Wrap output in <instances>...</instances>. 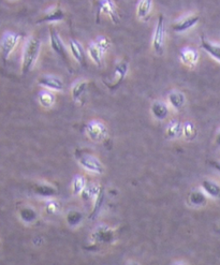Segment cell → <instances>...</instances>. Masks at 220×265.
<instances>
[{
	"label": "cell",
	"mask_w": 220,
	"mask_h": 265,
	"mask_svg": "<svg viewBox=\"0 0 220 265\" xmlns=\"http://www.w3.org/2000/svg\"><path fill=\"white\" fill-rule=\"evenodd\" d=\"M40 48L41 41L37 37L31 36L26 40L23 55H22V73L24 75L29 73L31 69L35 67L38 57H39Z\"/></svg>",
	"instance_id": "obj_1"
},
{
	"label": "cell",
	"mask_w": 220,
	"mask_h": 265,
	"mask_svg": "<svg viewBox=\"0 0 220 265\" xmlns=\"http://www.w3.org/2000/svg\"><path fill=\"white\" fill-rule=\"evenodd\" d=\"M76 159L82 168L87 172L101 175L104 172V167L102 162L96 156L88 153L76 152Z\"/></svg>",
	"instance_id": "obj_2"
},
{
	"label": "cell",
	"mask_w": 220,
	"mask_h": 265,
	"mask_svg": "<svg viewBox=\"0 0 220 265\" xmlns=\"http://www.w3.org/2000/svg\"><path fill=\"white\" fill-rule=\"evenodd\" d=\"M21 37V34L13 31H7L2 35L1 40H0V52H1L3 62H7L11 53L13 52L15 46L18 45Z\"/></svg>",
	"instance_id": "obj_3"
},
{
	"label": "cell",
	"mask_w": 220,
	"mask_h": 265,
	"mask_svg": "<svg viewBox=\"0 0 220 265\" xmlns=\"http://www.w3.org/2000/svg\"><path fill=\"white\" fill-rule=\"evenodd\" d=\"M166 44V25L163 15H159L153 36V48L157 54H162Z\"/></svg>",
	"instance_id": "obj_4"
},
{
	"label": "cell",
	"mask_w": 220,
	"mask_h": 265,
	"mask_svg": "<svg viewBox=\"0 0 220 265\" xmlns=\"http://www.w3.org/2000/svg\"><path fill=\"white\" fill-rule=\"evenodd\" d=\"M88 139L93 142H102L108 136V128L99 120H91L85 127Z\"/></svg>",
	"instance_id": "obj_5"
},
{
	"label": "cell",
	"mask_w": 220,
	"mask_h": 265,
	"mask_svg": "<svg viewBox=\"0 0 220 265\" xmlns=\"http://www.w3.org/2000/svg\"><path fill=\"white\" fill-rule=\"evenodd\" d=\"M128 68H129V65L126 60H120V62L115 66L111 81H106V84L110 89H112V90L117 89L119 85L124 82L126 75H127Z\"/></svg>",
	"instance_id": "obj_6"
},
{
	"label": "cell",
	"mask_w": 220,
	"mask_h": 265,
	"mask_svg": "<svg viewBox=\"0 0 220 265\" xmlns=\"http://www.w3.org/2000/svg\"><path fill=\"white\" fill-rule=\"evenodd\" d=\"M49 43H51V47L54 51V53L57 54L65 63H68L67 47H66L65 43L62 40V38L59 37L58 32L54 28L49 29Z\"/></svg>",
	"instance_id": "obj_7"
},
{
	"label": "cell",
	"mask_w": 220,
	"mask_h": 265,
	"mask_svg": "<svg viewBox=\"0 0 220 265\" xmlns=\"http://www.w3.org/2000/svg\"><path fill=\"white\" fill-rule=\"evenodd\" d=\"M200 21V16L198 14H187L181 16L180 19L175 22L172 26V29L175 32H185L195 27Z\"/></svg>",
	"instance_id": "obj_8"
},
{
	"label": "cell",
	"mask_w": 220,
	"mask_h": 265,
	"mask_svg": "<svg viewBox=\"0 0 220 265\" xmlns=\"http://www.w3.org/2000/svg\"><path fill=\"white\" fill-rule=\"evenodd\" d=\"M97 18L99 22V16L101 13L107 14L110 16V19L112 20L114 24H117L119 22V16L116 11V7H115L114 1H109V0H104V1H97Z\"/></svg>",
	"instance_id": "obj_9"
},
{
	"label": "cell",
	"mask_w": 220,
	"mask_h": 265,
	"mask_svg": "<svg viewBox=\"0 0 220 265\" xmlns=\"http://www.w3.org/2000/svg\"><path fill=\"white\" fill-rule=\"evenodd\" d=\"M92 240L102 244H109L114 240V231L106 224H100L93 230L91 234Z\"/></svg>",
	"instance_id": "obj_10"
},
{
	"label": "cell",
	"mask_w": 220,
	"mask_h": 265,
	"mask_svg": "<svg viewBox=\"0 0 220 265\" xmlns=\"http://www.w3.org/2000/svg\"><path fill=\"white\" fill-rule=\"evenodd\" d=\"M199 57H200L199 52H198L196 48L190 46L181 48L179 52L180 62L185 66H187L188 68H195L198 62H199Z\"/></svg>",
	"instance_id": "obj_11"
},
{
	"label": "cell",
	"mask_w": 220,
	"mask_h": 265,
	"mask_svg": "<svg viewBox=\"0 0 220 265\" xmlns=\"http://www.w3.org/2000/svg\"><path fill=\"white\" fill-rule=\"evenodd\" d=\"M38 84L48 90L54 91H63L65 88L64 82L56 75H42L38 80Z\"/></svg>",
	"instance_id": "obj_12"
},
{
	"label": "cell",
	"mask_w": 220,
	"mask_h": 265,
	"mask_svg": "<svg viewBox=\"0 0 220 265\" xmlns=\"http://www.w3.org/2000/svg\"><path fill=\"white\" fill-rule=\"evenodd\" d=\"M69 48L71 55H72V57L76 62H78L82 67H86V53L84 51V47L82 46V44L76 40H70Z\"/></svg>",
	"instance_id": "obj_13"
},
{
	"label": "cell",
	"mask_w": 220,
	"mask_h": 265,
	"mask_svg": "<svg viewBox=\"0 0 220 265\" xmlns=\"http://www.w3.org/2000/svg\"><path fill=\"white\" fill-rule=\"evenodd\" d=\"M151 112L154 118H156L157 120H163L168 117L170 110L166 102L161 100H156L152 103Z\"/></svg>",
	"instance_id": "obj_14"
},
{
	"label": "cell",
	"mask_w": 220,
	"mask_h": 265,
	"mask_svg": "<svg viewBox=\"0 0 220 265\" xmlns=\"http://www.w3.org/2000/svg\"><path fill=\"white\" fill-rule=\"evenodd\" d=\"M208 197L205 192L200 189H194L189 192L188 195V204L192 207H202L206 205Z\"/></svg>",
	"instance_id": "obj_15"
},
{
	"label": "cell",
	"mask_w": 220,
	"mask_h": 265,
	"mask_svg": "<svg viewBox=\"0 0 220 265\" xmlns=\"http://www.w3.org/2000/svg\"><path fill=\"white\" fill-rule=\"evenodd\" d=\"M201 189L205 192L208 198L220 199V184L215 180L210 178L203 179L201 183Z\"/></svg>",
	"instance_id": "obj_16"
},
{
	"label": "cell",
	"mask_w": 220,
	"mask_h": 265,
	"mask_svg": "<svg viewBox=\"0 0 220 265\" xmlns=\"http://www.w3.org/2000/svg\"><path fill=\"white\" fill-rule=\"evenodd\" d=\"M65 19V12L60 7H52L42 18L37 22V24L40 23H53V22H59Z\"/></svg>",
	"instance_id": "obj_17"
},
{
	"label": "cell",
	"mask_w": 220,
	"mask_h": 265,
	"mask_svg": "<svg viewBox=\"0 0 220 265\" xmlns=\"http://www.w3.org/2000/svg\"><path fill=\"white\" fill-rule=\"evenodd\" d=\"M183 127L184 124H181L178 119H172L168 124L164 133L170 140L178 139V137L183 136Z\"/></svg>",
	"instance_id": "obj_18"
},
{
	"label": "cell",
	"mask_w": 220,
	"mask_h": 265,
	"mask_svg": "<svg viewBox=\"0 0 220 265\" xmlns=\"http://www.w3.org/2000/svg\"><path fill=\"white\" fill-rule=\"evenodd\" d=\"M201 47L220 64V43H214L206 40L204 37H201Z\"/></svg>",
	"instance_id": "obj_19"
},
{
	"label": "cell",
	"mask_w": 220,
	"mask_h": 265,
	"mask_svg": "<svg viewBox=\"0 0 220 265\" xmlns=\"http://www.w3.org/2000/svg\"><path fill=\"white\" fill-rule=\"evenodd\" d=\"M35 193L38 196L43 197V198H53L56 196L57 188L54 185L46 183V181H41V183H38L35 185Z\"/></svg>",
	"instance_id": "obj_20"
},
{
	"label": "cell",
	"mask_w": 220,
	"mask_h": 265,
	"mask_svg": "<svg viewBox=\"0 0 220 265\" xmlns=\"http://www.w3.org/2000/svg\"><path fill=\"white\" fill-rule=\"evenodd\" d=\"M168 102L174 110H180L185 106L186 97H185L183 91L174 89V90L169 92Z\"/></svg>",
	"instance_id": "obj_21"
},
{
	"label": "cell",
	"mask_w": 220,
	"mask_h": 265,
	"mask_svg": "<svg viewBox=\"0 0 220 265\" xmlns=\"http://www.w3.org/2000/svg\"><path fill=\"white\" fill-rule=\"evenodd\" d=\"M87 85H88L87 81L80 80L78 82H75L72 87H71V96H72L74 102L76 103L81 102L82 98H83L87 90Z\"/></svg>",
	"instance_id": "obj_22"
},
{
	"label": "cell",
	"mask_w": 220,
	"mask_h": 265,
	"mask_svg": "<svg viewBox=\"0 0 220 265\" xmlns=\"http://www.w3.org/2000/svg\"><path fill=\"white\" fill-rule=\"evenodd\" d=\"M19 216H20V219L22 220V221L27 223V224H30V223H34L37 220L38 213L34 207L26 205L20 209Z\"/></svg>",
	"instance_id": "obj_23"
},
{
	"label": "cell",
	"mask_w": 220,
	"mask_h": 265,
	"mask_svg": "<svg viewBox=\"0 0 220 265\" xmlns=\"http://www.w3.org/2000/svg\"><path fill=\"white\" fill-rule=\"evenodd\" d=\"M153 1L152 0H141L137 2L136 7V15L137 18L142 21H146L150 18V14L152 12Z\"/></svg>",
	"instance_id": "obj_24"
},
{
	"label": "cell",
	"mask_w": 220,
	"mask_h": 265,
	"mask_svg": "<svg viewBox=\"0 0 220 265\" xmlns=\"http://www.w3.org/2000/svg\"><path fill=\"white\" fill-rule=\"evenodd\" d=\"M87 54L89 58L92 60V63L97 65L98 67H101L102 66V57H103V52L99 48L95 42H90L87 46Z\"/></svg>",
	"instance_id": "obj_25"
},
{
	"label": "cell",
	"mask_w": 220,
	"mask_h": 265,
	"mask_svg": "<svg viewBox=\"0 0 220 265\" xmlns=\"http://www.w3.org/2000/svg\"><path fill=\"white\" fill-rule=\"evenodd\" d=\"M103 190L102 187L98 184H87L86 188L84 191L81 193V198L83 200H95V199L99 196V193Z\"/></svg>",
	"instance_id": "obj_26"
},
{
	"label": "cell",
	"mask_w": 220,
	"mask_h": 265,
	"mask_svg": "<svg viewBox=\"0 0 220 265\" xmlns=\"http://www.w3.org/2000/svg\"><path fill=\"white\" fill-rule=\"evenodd\" d=\"M87 183L86 179L83 175H75L72 181H71V190H72V193L74 196H81V193L84 191L86 188Z\"/></svg>",
	"instance_id": "obj_27"
},
{
	"label": "cell",
	"mask_w": 220,
	"mask_h": 265,
	"mask_svg": "<svg viewBox=\"0 0 220 265\" xmlns=\"http://www.w3.org/2000/svg\"><path fill=\"white\" fill-rule=\"evenodd\" d=\"M183 136L187 141H194L198 136V129L192 121H186V123H184Z\"/></svg>",
	"instance_id": "obj_28"
},
{
	"label": "cell",
	"mask_w": 220,
	"mask_h": 265,
	"mask_svg": "<svg viewBox=\"0 0 220 265\" xmlns=\"http://www.w3.org/2000/svg\"><path fill=\"white\" fill-rule=\"evenodd\" d=\"M38 101L40 102L43 108H51L55 102V96L51 91L42 90L38 95Z\"/></svg>",
	"instance_id": "obj_29"
},
{
	"label": "cell",
	"mask_w": 220,
	"mask_h": 265,
	"mask_svg": "<svg viewBox=\"0 0 220 265\" xmlns=\"http://www.w3.org/2000/svg\"><path fill=\"white\" fill-rule=\"evenodd\" d=\"M83 214L79 211H70L67 214V217H66V220H67V222L71 227H76V225L81 224V222L83 221Z\"/></svg>",
	"instance_id": "obj_30"
},
{
	"label": "cell",
	"mask_w": 220,
	"mask_h": 265,
	"mask_svg": "<svg viewBox=\"0 0 220 265\" xmlns=\"http://www.w3.org/2000/svg\"><path fill=\"white\" fill-rule=\"evenodd\" d=\"M103 201H104V191L102 190L100 193H99V196L95 199V200H93V208L90 215V218H95L98 215V213L100 212Z\"/></svg>",
	"instance_id": "obj_31"
},
{
	"label": "cell",
	"mask_w": 220,
	"mask_h": 265,
	"mask_svg": "<svg viewBox=\"0 0 220 265\" xmlns=\"http://www.w3.org/2000/svg\"><path fill=\"white\" fill-rule=\"evenodd\" d=\"M60 203L54 199H51L45 203V212L48 215H57L60 212Z\"/></svg>",
	"instance_id": "obj_32"
},
{
	"label": "cell",
	"mask_w": 220,
	"mask_h": 265,
	"mask_svg": "<svg viewBox=\"0 0 220 265\" xmlns=\"http://www.w3.org/2000/svg\"><path fill=\"white\" fill-rule=\"evenodd\" d=\"M93 42H95L96 45L101 49V51L103 52V54L106 53L110 47H111V41H110L109 39L107 37H104V36L98 37L96 39V41H93Z\"/></svg>",
	"instance_id": "obj_33"
},
{
	"label": "cell",
	"mask_w": 220,
	"mask_h": 265,
	"mask_svg": "<svg viewBox=\"0 0 220 265\" xmlns=\"http://www.w3.org/2000/svg\"><path fill=\"white\" fill-rule=\"evenodd\" d=\"M211 164L220 173V161H213L211 162Z\"/></svg>",
	"instance_id": "obj_34"
},
{
	"label": "cell",
	"mask_w": 220,
	"mask_h": 265,
	"mask_svg": "<svg viewBox=\"0 0 220 265\" xmlns=\"http://www.w3.org/2000/svg\"><path fill=\"white\" fill-rule=\"evenodd\" d=\"M172 265H190V263L186 262V261H181V260H179V261H175V262H173Z\"/></svg>",
	"instance_id": "obj_35"
},
{
	"label": "cell",
	"mask_w": 220,
	"mask_h": 265,
	"mask_svg": "<svg viewBox=\"0 0 220 265\" xmlns=\"http://www.w3.org/2000/svg\"><path fill=\"white\" fill-rule=\"evenodd\" d=\"M215 144L220 146V130L217 132L216 134V137H215Z\"/></svg>",
	"instance_id": "obj_36"
},
{
	"label": "cell",
	"mask_w": 220,
	"mask_h": 265,
	"mask_svg": "<svg viewBox=\"0 0 220 265\" xmlns=\"http://www.w3.org/2000/svg\"><path fill=\"white\" fill-rule=\"evenodd\" d=\"M126 265H141V264L136 261H129Z\"/></svg>",
	"instance_id": "obj_37"
}]
</instances>
